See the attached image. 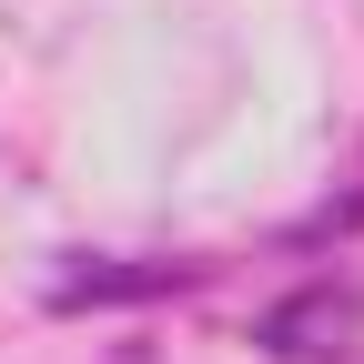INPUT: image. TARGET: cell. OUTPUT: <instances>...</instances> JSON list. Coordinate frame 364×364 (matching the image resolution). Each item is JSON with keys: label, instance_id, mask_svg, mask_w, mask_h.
I'll return each instance as SVG.
<instances>
[{"label": "cell", "instance_id": "cell-1", "mask_svg": "<svg viewBox=\"0 0 364 364\" xmlns=\"http://www.w3.org/2000/svg\"><path fill=\"white\" fill-rule=\"evenodd\" d=\"M253 334L284 354V364H324V354H344V334H354V294L314 284V294H294V304H273Z\"/></svg>", "mask_w": 364, "mask_h": 364}]
</instances>
